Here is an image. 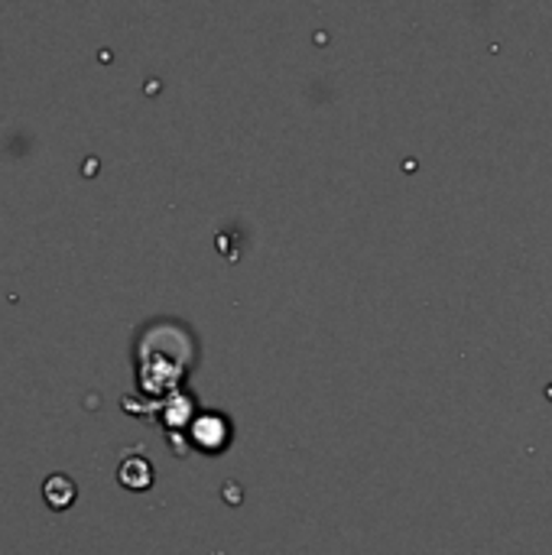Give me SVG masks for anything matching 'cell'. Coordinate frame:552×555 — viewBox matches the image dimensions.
<instances>
[{
    "instance_id": "cell-1",
    "label": "cell",
    "mask_w": 552,
    "mask_h": 555,
    "mask_svg": "<svg viewBox=\"0 0 552 555\" xmlns=\"http://www.w3.org/2000/svg\"><path fill=\"white\" fill-rule=\"evenodd\" d=\"M195 361V338L182 322L163 319L143 328L137 341V387L143 397L166 400L182 390Z\"/></svg>"
},
{
    "instance_id": "cell-2",
    "label": "cell",
    "mask_w": 552,
    "mask_h": 555,
    "mask_svg": "<svg viewBox=\"0 0 552 555\" xmlns=\"http://www.w3.org/2000/svg\"><path fill=\"white\" fill-rule=\"evenodd\" d=\"M185 439H189V449H195V452L221 455V452L231 449L234 423H231L228 413H221V410H198V416L192 420Z\"/></svg>"
},
{
    "instance_id": "cell-3",
    "label": "cell",
    "mask_w": 552,
    "mask_h": 555,
    "mask_svg": "<svg viewBox=\"0 0 552 555\" xmlns=\"http://www.w3.org/2000/svg\"><path fill=\"white\" fill-rule=\"evenodd\" d=\"M156 481L153 462L143 452H127L117 465V485L127 491H150Z\"/></svg>"
},
{
    "instance_id": "cell-4",
    "label": "cell",
    "mask_w": 552,
    "mask_h": 555,
    "mask_svg": "<svg viewBox=\"0 0 552 555\" xmlns=\"http://www.w3.org/2000/svg\"><path fill=\"white\" fill-rule=\"evenodd\" d=\"M39 491H42V501H46L49 511H68L78 501V485L68 475H62V472L49 475Z\"/></svg>"
}]
</instances>
